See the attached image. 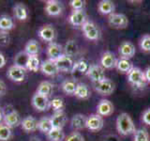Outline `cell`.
<instances>
[{
    "mask_svg": "<svg viewBox=\"0 0 150 141\" xmlns=\"http://www.w3.org/2000/svg\"><path fill=\"white\" fill-rule=\"evenodd\" d=\"M40 70L42 73L47 75V76H54L59 73V70L55 61L51 59H46L42 61L40 64Z\"/></svg>",
    "mask_w": 150,
    "mask_h": 141,
    "instance_id": "obj_15",
    "label": "cell"
},
{
    "mask_svg": "<svg viewBox=\"0 0 150 141\" xmlns=\"http://www.w3.org/2000/svg\"><path fill=\"white\" fill-rule=\"evenodd\" d=\"M38 123H39V120L33 116H27L22 120L21 127L26 133H31V132H35L38 130Z\"/></svg>",
    "mask_w": 150,
    "mask_h": 141,
    "instance_id": "obj_22",
    "label": "cell"
},
{
    "mask_svg": "<svg viewBox=\"0 0 150 141\" xmlns=\"http://www.w3.org/2000/svg\"><path fill=\"white\" fill-rule=\"evenodd\" d=\"M116 69L119 70L122 73H127L128 74L131 70L133 68L132 62L129 59L127 58H119L117 59V63H116Z\"/></svg>",
    "mask_w": 150,
    "mask_h": 141,
    "instance_id": "obj_29",
    "label": "cell"
},
{
    "mask_svg": "<svg viewBox=\"0 0 150 141\" xmlns=\"http://www.w3.org/2000/svg\"><path fill=\"white\" fill-rule=\"evenodd\" d=\"M14 27V22L13 19L7 15V14H3L0 16V31H7L8 32Z\"/></svg>",
    "mask_w": 150,
    "mask_h": 141,
    "instance_id": "obj_31",
    "label": "cell"
},
{
    "mask_svg": "<svg viewBox=\"0 0 150 141\" xmlns=\"http://www.w3.org/2000/svg\"><path fill=\"white\" fill-rule=\"evenodd\" d=\"M38 129H39L41 133L49 134L50 132L53 130V124H52L51 117H43L39 120L38 123Z\"/></svg>",
    "mask_w": 150,
    "mask_h": 141,
    "instance_id": "obj_30",
    "label": "cell"
},
{
    "mask_svg": "<svg viewBox=\"0 0 150 141\" xmlns=\"http://www.w3.org/2000/svg\"><path fill=\"white\" fill-rule=\"evenodd\" d=\"M82 30L83 32L84 37L90 41H97L100 37V29H98L96 24L92 21H86L84 23L82 26Z\"/></svg>",
    "mask_w": 150,
    "mask_h": 141,
    "instance_id": "obj_3",
    "label": "cell"
},
{
    "mask_svg": "<svg viewBox=\"0 0 150 141\" xmlns=\"http://www.w3.org/2000/svg\"><path fill=\"white\" fill-rule=\"evenodd\" d=\"M89 64L86 59H80L74 63L73 68L71 70V74L73 75V79L82 76L87 73V70L89 69Z\"/></svg>",
    "mask_w": 150,
    "mask_h": 141,
    "instance_id": "obj_17",
    "label": "cell"
},
{
    "mask_svg": "<svg viewBox=\"0 0 150 141\" xmlns=\"http://www.w3.org/2000/svg\"><path fill=\"white\" fill-rule=\"evenodd\" d=\"M117 59L115 55L110 51H106L103 53L100 58V66L103 69H112L116 66Z\"/></svg>",
    "mask_w": 150,
    "mask_h": 141,
    "instance_id": "obj_19",
    "label": "cell"
},
{
    "mask_svg": "<svg viewBox=\"0 0 150 141\" xmlns=\"http://www.w3.org/2000/svg\"><path fill=\"white\" fill-rule=\"evenodd\" d=\"M13 14L14 17L20 21H25L28 18V11L27 9L23 4L17 3L13 7Z\"/></svg>",
    "mask_w": 150,
    "mask_h": 141,
    "instance_id": "obj_25",
    "label": "cell"
},
{
    "mask_svg": "<svg viewBox=\"0 0 150 141\" xmlns=\"http://www.w3.org/2000/svg\"><path fill=\"white\" fill-rule=\"evenodd\" d=\"M64 55L69 56V58H72L75 56L79 52V47L76 41L74 40H69L64 46Z\"/></svg>",
    "mask_w": 150,
    "mask_h": 141,
    "instance_id": "obj_26",
    "label": "cell"
},
{
    "mask_svg": "<svg viewBox=\"0 0 150 141\" xmlns=\"http://www.w3.org/2000/svg\"><path fill=\"white\" fill-rule=\"evenodd\" d=\"M69 4L73 11H81V9H83L86 2L83 1V0H71Z\"/></svg>",
    "mask_w": 150,
    "mask_h": 141,
    "instance_id": "obj_43",
    "label": "cell"
},
{
    "mask_svg": "<svg viewBox=\"0 0 150 141\" xmlns=\"http://www.w3.org/2000/svg\"><path fill=\"white\" fill-rule=\"evenodd\" d=\"M30 141H41L38 136H32V137L30 138Z\"/></svg>",
    "mask_w": 150,
    "mask_h": 141,
    "instance_id": "obj_50",
    "label": "cell"
},
{
    "mask_svg": "<svg viewBox=\"0 0 150 141\" xmlns=\"http://www.w3.org/2000/svg\"><path fill=\"white\" fill-rule=\"evenodd\" d=\"M104 121H103L102 117L100 115L92 114L87 117V122H86V128L92 132H98L102 129Z\"/></svg>",
    "mask_w": 150,
    "mask_h": 141,
    "instance_id": "obj_12",
    "label": "cell"
},
{
    "mask_svg": "<svg viewBox=\"0 0 150 141\" xmlns=\"http://www.w3.org/2000/svg\"><path fill=\"white\" fill-rule=\"evenodd\" d=\"M38 35H39V37L42 41L51 43V42H54L56 33H55L54 27L52 25H45L43 26H41L39 29Z\"/></svg>",
    "mask_w": 150,
    "mask_h": 141,
    "instance_id": "obj_9",
    "label": "cell"
},
{
    "mask_svg": "<svg viewBox=\"0 0 150 141\" xmlns=\"http://www.w3.org/2000/svg\"><path fill=\"white\" fill-rule=\"evenodd\" d=\"M108 23L109 25L114 28H118V29H123L126 28L129 25V20L125 14L122 13H112L109 15L108 18Z\"/></svg>",
    "mask_w": 150,
    "mask_h": 141,
    "instance_id": "obj_5",
    "label": "cell"
},
{
    "mask_svg": "<svg viewBox=\"0 0 150 141\" xmlns=\"http://www.w3.org/2000/svg\"><path fill=\"white\" fill-rule=\"evenodd\" d=\"M25 74H26V70L21 67H18L16 65L11 66L7 72L8 78L16 83L23 82L25 78Z\"/></svg>",
    "mask_w": 150,
    "mask_h": 141,
    "instance_id": "obj_8",
    "label": "cell"
},
{
    "mask_svg": "<svg viewBox=\"0 0 150 141\" xmlns=\"http://www.w3.org/2000/svg\"><path fill=\"white\" fill-rule=\"evenodd\" d=\"M12 136V131L11 127H8L2 122L0 123V141H8Z\"/></svg>",
    "mask_w": 150,
    "mask_h": 141,
    "instance_id": "obj_37",
    "label": "cell"
},
{
    "mask_svg": "<svg viewBox=\"0 0 150 141\" xmlns=\"http://www.w3.org/2000/svg\"><path fill=\"white\" fill-rule=\"evenodd\" d=\"M40 61L38 56H29L27 64H26V70L30 72L36 73L39 70H40Z\"/></svg>",
    "mask_w": 150,
    "mask_h": 141,
    "instance_id": "obj_35",
    "label": "cell"
},
{
    "mask_svg": "<svg viewBox=\"0 0 150 141\" xmlns=\"http://www.w3.org/2000/svg\"><path fill=\"white\" fill-rule=\"evenodd\" d=\"M140 47L143 51L150 53V35L149 34L143 36V38L140 41Z\"/></svg>",
    "mask_w": 150,
    "mask_h": 141,
    "instance_id": "obj_40",
    "label": "cell"
},
{
    "mask_svg": "<svg viewBox=\"0 0 150 141\" xmlns=\"http://www.w3.org/2000/svg\"><path fill=\"white\" fill-rule=\"evenodd\" d=\"M65 141H86L84 137L82 134H80L79 132H73L70 135H68V137L65 138Z\"/></svg>",
    "mask_w": 150,
    "mask_h": 141,
    "instance_id": "obj_41",
    "label": "cell"
},
{
    "mask_svg": "<svg viewBox=\"0 0 150 141\" xmlns=\"http://www.w3.org/2000/svg\"><path fill=\"white\" fill-rule=\"evenodd\" d=\"M65 106L64 100L61 97H54L50 101V107L53 108L54 112L57 111H63Z\"/></svg>",
    "mask_w": 150,
    "mask_h": 141,
    "instance_id": "obj_38",
    "label": "cell"
},
{
    "mask_svg": "<svg viewBox=\"0 0 150 141\" xmlns=\"http://www.w3.org/2000/svg\"><path fill=\"white\" fill-rule=\"evenodd\" d=\"M87 117L83 114H76L72 117L70 124L74 130H83L86 128Z\"/></svg>",
    "mask_w": 150,
    "mask_h": 141,
    "instance_id": "obj_23",
    "label": "cell"
},
{
    "mask_svg": "<svg viewBox=\"0 0 150 141\" xmlns=\"http://www.w3.org/2000/svg\"><path fill=\"white\" fill-rule=\"evenodd\" d=\"M103 141H120V138L115 135H109L105 136V138Z\"/></svg>",
    "mask_w": 150,
    "mask_h": 141,
    "instance_id": "obj_46",
    "label": "cell"
},
{
    "mask_svg": "<svg viewBox=\"0 0 150 141\" xmlns=\"http://www.w3.org/2000/svg\"><path fill=\"white\" fill-rule=\"evenodd\" d=\"M74 95L79 99L86 100V99H88L91 95L90 88H89V87L86 84L79 83L77 84V88H76V90H75Z\"/></svg>",
    "mask_w": 150,
    "mask_h": 141,
    "instance_id": "obj_27",
    "label": "cell"
},
{
    "mask_svg": "<svg viewBox=\"0 0 150 141\" xmlns=\"http://www.w3.org/2000/svg\"><path fill=\"white\" fill-rule=\"evenodd\" d=\"M142 120L144 123L150 125V108H148V109H146L143 113Z\"/></svg>",
    "mask_w": 150,
    "mask_h": 141,
    "instance_id": "obj_44",
    "label": "cell"
},
{
    "mask_svg": "<svg viewBox=\"0 0 150 141\" xmlns=\"http://www.w3.org/2000/svg\"><path fill=\"white\" fill-rule=\"evenodd\" d=\"M51 120H52V124H53V128L63 129L65 124L67 123L68 117L64 111H57L54 112V115L51 117Z\"/></svg>",
    "mask_w": 150,
    "mask_h": 141,
    "instance_id": "obj_21",
    "label": "cell"
},
{
    "mask_svg": "<svg viewBox=\"0 0 150 141\" xmlns=\"http://www.w3.org/2000/svg\"><path fill=\"white\" fill-rule=\"evenodd\" d=\"M4 115H5V113L3 111V108L0 106V123H2V121L4 120Z\"/></svg>",
    "mask_w": 150,
    "mask_h": 141,
    "instance_id": "obj_49",
    "label": "cell"
},
{
    "mask_svg": "<svg viewBox=\"0 0 150 141\" xmlns=\"http://www.w3.org/2000/svg\"><path fill=\"white\" fill-rule=\"evenodd\" d=\"M87 21L86 13L83 9L81 11H72L69 16V22L74 26H82Z\"/></svg>",
    "mask_w": 150,
    "mask_h": 141,
    "instance_id": "obj_10",
    "label": "cell"
},
{
    "mask_svg": "<svg viewBox=\"0 0 150 141\" xmlns=\"http://www.w3.org/2000/svg\"><path fill=\"white\" fill-rule=\"evenodd\" d=\"M86 75L91 79L93 83H98L106 79L105 69H103L100 65L98 64H91L89 66Z\"/></svg>",
    "mask_w": 150,
    "mask_h": 141,
    "instance_id": "obj_4",
    "label": "cell"
},
{
    "mask_svg": "<svg viewBox=\"0 0 150 141\" xmlns=\"http://www.w3.org/2000/svg\"><path fill=\"white\" fill-rule=\"evenodd\" d=\"M47 137L50 141H63L66 136L63 129H55L53 128L49 134H47Z\"/></svg>",
    "mask_w": 150,
    "mask_h": 141,
    "instance_id": "obj_36",
    "label": "cell"
},
{
    "mask_svg": "<svg viewBox=\"0 0 150 141\" xmlns=\"http://www.w3.org/2000/svg\"><path fill=\"white\" fill-rule=\"evenodd\" d=\"M32 105L36 110L42 112L49 109L50 107V100L49 97L41 95L39 93H35L32 97Z\"/></svg>",
    "mask_w": 150,
    "mask_h": 141,
    "instance_id": "obj_7",
    "label": "cell"
},
{
    "mask_svg": "<svg viewBox=\"0 0 150 141\" xmlns=\"http://www.w3.org/2000/svg\"><path fill=\"white\" fill-rule=\"evenodd\" d=\"M55 63L57 65L59 72L64 73H71V70L74 65L72 58H69V56L64 54L55 60Z\"/></svg>",
    "mask_w": 150,
    "mask_h": 141,
    "instance_id": "obj_13",
    "label": "cell"
},
{
    "mask_svg": "<svg viewBox=\"0 0 150 141\" xmlns=\"http://www.w3.org/2000/svg\"><path fill=\"white\" fill-rule=\"evenodd\" d=\"M115 4L110 0H102L98 4V9L103 15H111L115 11Z\"/></svg>",
    "mask_w": 150,
    "mask_h": 141,
    "instance_id": "obj_24",
    "label": "cell"
},
{
    "mask_svg": "<svg viewBox=\"0 0 150 141\" xmlns=\"http://www.w3.org/2000/svg\"><path fill=\"white\" fill-rule=\"evenodd\" d=\"M93 86L95 90L98 93H100L101 95H110L115 91V83L110 79H104L102 81L98 83H93Z\"/></svg>",
    "mask_w": 150,
    "mask_h": 141,
    "instance_id": "obj_6",
    "label": "cell"
},
{
    "mask_svg": "<svg viewBox=\"0 0 150 141\" xmlns=\"http://www.w3.org/2000/svg\"><path fill=\"white\" fill-rule=\"evenodd\" d=\"M45 11L50 16H58L63 11V6L56 0H48L45 4Z\"/></svg>",
    "mask_w": 150,
    "mask_h": 141,
    "instance_id": "obj_18",
    "label": "cell"
},
{
    "mask_svg": "<svg viewBox=\"0 0 150 141\" xmlns=\"http://www.w3.org/2000/svg\"><path fill=\"white\" fill-rule=\"evenodd\" d=\"M144 76H145V79H146V82L147 83H150V67H147L144 70Z\"/></svg>",
    "mask_w": 150,
    "mask_h": 141,
    "instance_id": "obj_48",
    "label": "cell"
},
{
    "mask_svg": "<svg viewBox=\"0 0 150 141\" xmlns=\"http://www.w3.org/2000/svg\"><path fill=\"white\" fill-rule=\"evenodd\" d=\"M135 46L131 41H123L118 47V53L121 58L129 59L135 55Z\"/></svg>",
    "mask_w": 150,
    "mask_h": 141,
    "instance_id": "obj_16",
    "label": "cell"
},
{
    "mask_svg": "<svg viewBox=\"0 0 150 141\" xmlns=\"http://www.w3.org/2000/svg\"><path fill=\"white\" fill-rule=\"evenodd\" d=\"M115 107L112 103L106 99H102L97 105V114L100 117H108L114 113Z\"/></svg>",
    "mask_w": 150,
    "mask_h": 141,
    "instance_id": "obj_11",
    "label": "cell"
},
{
    "mask_svg": "<svg viewBox=\"0 0 150 141\" xmlns=\"http://www.w3.org/2000/svg\"><path fill=\"white\" fill-rule=\"evenodd\" d=\"M76 88H77V83L73 78L64 80L62 85H61V88H62L63 92L68 94V95H74Z\"/></svg>",
    "mask_w": 150,
    "mask_h": 141,
    "instance_id": "obj_28",
    "label": "cell"
},
{
    "mask_svg": "<svg viewBox=\"0 0 150 141\" xmlns=\"http://www.w3.org/2000/svg\"><path fill=\"white\" fill-rule=\"evenodd\" d=\"M25 53L28 56H38L40 52V44L36 40H30L27 41V43L25 44Z\"/></svg>",
    "mask_w": 150,
    "mask_h": 141,
    "instance_id": "obj_33",
    "label": "cell"
},
{
    "mask_svg": "<svg viewBox=\"0 0 150 141\" xmlns=\"http://www.w3.org/2000/svg\"><path fill=\"white\" fill-rule=\"evenodd\" d=\"M53 91H54V85L50 81H43L39 85L36 92L41 94V95L49 97L51 96V94L53 93Z\"/></svg>",
    "mask_w": 150,
    "mask_h": 141,
    "instance_id": "obj_32",
    "label": "cell"
},
{
    "mask_svg": "<svg viewBox=\"0 0 150 141\" xmlns=\"http://www.w3.org/2000/svg\"><path fill=\"white\" fill-rule=\"evenodd\" d=\"M128 81L131 86L136 88H143L147 84L144 73L137 67H133L132 70L128 73Z\"/></svg>",
    "mask_w": 150,
    "mask_h": 141,
    "instance_id": "obj_2",
    "label": "cell"
},
{
    "mask_svg": "<svg viewBox=\"0 0 150 141\" xmlns=\"http://www.w3.org/2000/svg\"><path fill=\"white\" fill-rule=\"evenodd\" d=\"M28 58H29V56H28L25 51L19 52V53L16 54L15 58H14V65L26 70V64H27Z\"/></svg>",
    "mask_w": 150,
    "mask_h": 141,
    "instance_id": "obj_34",
    "label": "cell"
},
{
    "mask_svg": "<svg viewBox=\"0 0 150 141\" xmlns=\"http://www.w3.org/2000/svg\"><path fill=\"white\" fill-rule=\"evenodd\" d=\"M7 91V86L3 80L0 79V97L5 95V93Z\"/></svg>",
    "mask_w": 150,
    "mask_h": 141,
    "instance_id": "obj_45",
    "label": "cell"
},
{
    "mask_svg": "<svg viewBox=\"0 0 150 141\" xmlns=\"http://www.w3.org/2000/svg\"><path fill=\"white\" fill-rule=\"evenodd\" d=\"M3 122L8 127H11V128H14V127L21 125L22 119L20 114L15 109H13L4 115Z\"/></svg>",
    "mask_w": 150,
    "mask_h": 141,
    "instance_id": "obj_14",
    "label": "cell"
},
{
    "mask_svg": "<svg viewBox=\"0 0 150 141\" xmlns=\"http://www.w3.org/2000/svg\"><path fill=\"white\" fill-rule=\"evenodd\" d=\"M133 141H150V136L146 129L140 128L135 131Z\"/></svg>",
    "mask_w": 150,
    "mask_h": 141,
    "instance_id": "obj_39",
    "label": "cell"
},
{
    "mask_svg": "<svg viewBox=\"0 0 150 141\" xmlns=\"http://www.w3.org/2000/svg\"><path fill=\"white\" fill-rule=\"evenodd\" d=\"M7 63V59H6V56H5L1 52H0V69H2L5 65Z\"/></svg>",
    "mask_w": 150,
    "mask_h": 141,
    "instance_id": "obj_47",
    "label": "cell"
},
{
    "mask_svg": "<svg viewBox=\"0 0 150 141\" xmlns=\"http://www.w3.org/2000/svg\"><path fill=\"white\" fill-rule=\"evenodd\" d=\"M116 130L121 135H129L135 133V125L128 113H121L116 119Z\"/></svg>",
    "mask_w": 150,
    "mask_h": 141,
    "instance_id": "obj_1",
    "label": "cell"
},
{
    "mask_svg": "<svg viewBox=\"0 0 150 141\" xmlns=\"http://www.w3.org/2000/svg\"><path fill=\"white\" fill-rule=\"evenodd\" d=\"M46 53L49 59L55 61L64 54V50H63V47L60 44L56 43V42H51V43H49V45L47 46Z\"/></svg>",
    "mask_w": 150,
    "mask_h": 141,
    "instance_id": "obj_20",
    "label": "cell"
},
{
    "mask_svg": "<svg viewBox=\"0 0 150 141\" xmlns=\"http://www.w3.org/2000/svg\"><path fill=\"white\" fill-rule=\"evenodd\" d=\"M11 41L8 32L7 31H0V46H7Z\"/></svg>",
    "mask_w": 150,
    "mask_h": 141,
    "instance_id": "obj_42",
    "label": "cell"
}]
</instances>
